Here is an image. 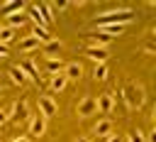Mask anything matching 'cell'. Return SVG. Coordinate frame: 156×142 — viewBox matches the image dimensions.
Masks as SVG:
<instances>
[{"label":"cell","mask_w":156,"mask_h":142,"mask_svg":"<svg viewBox=\"0 0 156 142\" xmlns=\"http://www.w3.org/2000/svg\"><path fill=\"white\" fill-rule=\"evenodd\" d=\"M12 142H29V137H27V135H17Z\"/></svg>","instance_id":"f546056e"},{"label":"cell","mask_w":156,"mask_h":142,"mask_svg":"<svg viewBox=\"0 0 156 142\" xmlns=\"http://www.w3.org/2000/svg\"><path fill=\"white\" fill-rule=\"evenodd\" d=\"M93 76H95L98 81H105V78L110 76V66H107V64H95V69H93Z\"/></svg>","instance_id":"7402d4cb"},{"label":"cell","mask_w":156,"mask_h":142,"mask_svg":"<svg viewBox=\"0 0 156 142\" xmlns=\"http://www.w3.org/2000/svg\"><path fill=\"white\" fill-rule=\"evenodd\" d=\"M0 59H7V47L0 44Z\"/></svg>","instance_id":"f1b7e54d"},{"label":"cell","mask_w":156,"mask_h":142,"mask_svg":"<svg viewBox=\"0 0 156 142\" xmlns=\"http://www.w3.org/2000/svg\"><path fill=\"white\" fill-rule=\"evenodd\" d=\"M122 98H124V103H127L129 110H139V108H144V103H146V91H144L141 83L129 81V83L122 86Z\"/></svg>","instance_id":"7a4b0ae2"},{"label":"cell","mask_w":156,"mask_h":142,"mask_svg":"<svg viewBox=\"0 0 156 142\" xmlns=\"http://www.w3.org/2000/svg\"><path fill=\"white\" fill-rule=\"evenodd\" d=\"M7 120H10V115H7V113H5V110H0V125H5V122H7Z\"/></svg>","instance_id":"83f0119b"},{"label":"cell","mask_w":156,"mask_h":142,"mask_svg":"<svg viewBox=\"0 0 156 142\" xmlns=\"http://www.w3.org/2000/svg\"><path fill=\"white\" fill-rule=\"evenodd\" d=\"M37 105H39V115H44L46 120L58 113V105H56V100H54L51 95H39V103H37Z\"/></svg>","instance_id":"277c9868"},{"label":"cell","mask_w":156,"mask_h":142,"mask_svg":"<svg viewBox=\"0 0 156 142\" xmlns=\"http://www.w3.org/2000/svg\"><path fill=\"white\" fill-rule=\"evenodd\" d=\"M41 44L34 39V37H24L22 42H20V51H24V54H29V51H34V49H39Z\"/></svg>","instance_id":"ffe728a7"},{"label":"cell","mask_w":156,"mask_h":142,"mask_svg":"<svg viewBox=\"0 0 156 142\" xmlns=\"http://www.w3.org/2000/svg\"><path fill=\"white\" fill-rule=\"evenodd\" d=\"M51 7H56V10H66L68 2H66V0H61V2H51Z\"/></svg>","instance_id":"d4e9b609"},{"label":"cell","mask_w":156,"mask_h":142,"mask_svg":"<svg viewBox=\"0 0 156 142\" xmlns=\"http://www.w3.org/2000/svg\"><path fill=\"white\" fill-rule=\"evenodd\" d=\"M63 59L58 56V59H46V73L49 76H54V73H63Z\"/></svg>","instance_id":"d6986e66"},{"label":"cell","mask_w":156,"mask_h":142,"mask_svg":"<svg viewBox=\"0 0 156 142\" xmlns=\"http://www.w3.org/2000/svg\"><path fill=\"white\" fill-rule=\"evenodd\" d=\"M7 76H10V83H15V86H24L27 83V76H24V71L20 66H10Z\"/></svg>","instance_id":"9a60e30c"},{"label":"cell","mask_w":156,"mask_h":142,"mask_svg":"<svg viewBox=\"0 0 156 142\" xmlns=\"http://www.w3.org/2000/svg\"><path fill=\"white\" fill-rule=\"evenodd\" d=\"M134 17L132 7H112L95 15V24H129Z\"/></svg>","instance_id":"6da1fadb"},{"label":"cell","mask_w":156,"mask_h":142,"mask_svg":"<svg viewBox=\"0 0 156 142\" xmlns=\"http://www.w3.org/2000/svg\"><path fill=\"white\" fill-rule=\"evenodd\" d=\"M66 83H68V78H66L63 73H54V76H49V86H51V91H56V93H61V91L66 88Z\"/></svg>","instance_id":"ac0fdd59"},{"label":"cell","mask_w":156,"mask_h":142,"mask_svg":"<svg viewBox=\"0 0 156 142\" xmlns=\"http://www.w3.org/2000/svg\"><path fill=\"white\" fill-rule=\"evenodd\" d=\"M0 29H2V22H0Z\"/></svg>","instance_id":"1f68e13d"},{"label":"cell","mask_w":156,"mask_h":142,"mask_svg":"<svg viewBox=\"0 0 156 142\" xmlns=\"http://www.w3.org/2000/svg\"><path fill=\"white\" fill-rule=\"evenodd\" d=\"M76 142H90V137H76Z\"/></svg>","instance_id":"4dcf8cb0"},{"label":"cell","mask_w":156,"mask_h":142,"mask_svg":"<svg viewBox=\"0 0 156 142\" xmlns=\"http://www.w3.org/2000/svg\"><path fill=\"white\" fill-rule=\"evenodd\" d=\"M85 56L93 59L95 64H105V61H107V49H105V47H93V44H88V47H85Z\"/></svg>","instance_id":"ba28073f"},{"label":"cell","mask_w":156,"mask_h":142,"mask_svg":"<svg viewBox=\"0 0 156 142\" xmlns=\"http://www.w3.org/2000/svg\"><path fill=\"white\" fill-rule=\"evenodd\" d=\"M39 7H41V12H44V20H46V24H51L56 17H54V7H51V2H39Z\"/></svg>","instance_id":"603a6c76"},{"label":"cell","mask_w":156,"mask_h":142,"mask_svg":"<svg viewBox=\"0 0 156 142\" xmlns=\"http://www.w3.org/2000/svg\"><path fill=\"white\" fill-rule=\"evenodd\" d=\"M44 132H46V118L44 115H32L29 118V135L32 137H44Z\"/></svg>","instance_id":"5b68a950"},{"label":"cell","mask_w":156,"mask_h":142,"mask_svg":"<svg viewBox=\"0 0 156 142\" xmlns=\"http://www.w3.org/2000/svg\"><path fill=\"white\" fill-rule=\"evenodd\" d=\"M95 103H98V113L110 115L112 108H115V95H112V93H100V95L95 98Z\"/></svg>","instance_id":"52a82bcc"},{"label":"cell","mask_w":156,"mask_h":142,"mask_svg":"<svg viewBox=\"0 0 156 142\" xmlns=\"http://www.w3.org/2000/svg\"><path fill=\"white\" fill-rule=\"evenodd\" d=\"M146 142H156V127L146 132Z\"/></svg>","instance_id":"484cf974"},{"label":"cell","mask_w":156,"mask_h":142,"mask_svg":"<svg viewBox=\"0 0 156 142\" xmlns=\"http://www.w3.org/2000/svg\"><path fill=\"white\" fill-rule=\"evenodd\" d=\"M95 113H98L95 98H93V95H83V98L78 100V105H76V115H78V118H90V115H95Z\"/></svg>","instance_id":"3957f363"},{"label":"cell","mask_w":156,"mask_h":142,"mask_svg":"<svg viewBox=\"0 0 156 142\" xmlns=\"http://www.w3.org/2000/svg\"><path fill=\"white\" fill-rule=\"evenodd\" d=\"M29 20H32L34 24H39V27H49V24H46V20H44V12H41V7H39V5H29Z\"/></svg>","instance_id":"2e32d148"},{"label":"cell","mask_w":156,"mask_h":142,"mask_svg":"<svg viewBox=\"0 0 156 142\" xmlns=\"http://www.w3.org/2000/svg\"><path fill=\"white\" fill-rule=\"evenodd\" d=\"M29 37H34L39 44H44V42H49V39H51V32H49V27H39V24H34Z\"/></svg>","instance_id":"e0dca14e"},{"label":"cell","mask_w":156,"mask_h":142,"mask_svg":"<svg viewBox=\"0 0 156 142\" xmlns=\"http://www.w3.org/2000/svg\"><path fill=\"white\" fill-rule=\"evenodd\" d=\"M63 76H66L68 81H78V78L83 76V66H80L78 61H71V64L63 66Z\"/></svg>","instance_id":"5bb4252c"},{"label":"cell","mask_w":156,"mask_h":142,"mask_svg":"<svg viewBox=\"0 0 156 142\" xmlns=\"http://www.w3.org/2000/svg\"><path fill=\"white\" fill-rule=\"evenodd\" d=\"M20 69L24 71L27 81H34V83H39V81H41V76H39V69H37V64H34L32 59H24V61L20 64Z\"/></svg>","instance_id":"9c48e42d"},{"label":"cell","mask_w":156,"mask_h":142,"mask_svg":"<svg viewBox=\"0 0 156 142\" xmlns=\"http://www.w3.org/2000/svg\"><path fill=\"white\" fill-rule=\"evenodd\" d=\"M61 49H63V44L58 42V39H49V42H44L41 44V56H46V59H58V54H61Z\"/></svg>","instance_id":"8992f818"},{"label":"cell","mask_w":156,"mask_h":142,"mask_svg":"<svg viewBox=\"0 0 156 142\" xmlns=\"http://www.w3.org/2000/svg\"><path fill=\"white\" fill-rule=\"evenodd\" d=\"M15 34H17V29H12V27H7V24H2V29H0V44H10L12 39H15Z\"/></svg>","instance_id":"44dd1931"},{"label":"cell","mask_w":156,"mask_h":142,"mask_svg":"<svg viewBox=\"0 0 156 142\" xmlns=\"http://www.w3.org/2000/svg\"><path fill=\"white\" fill-rule=\"evenodd\" d=\"M105 142H124V140H122L119 135H115V132H112L110 137H105Z\"/></svg>","instance_id":"4316f807"},{"label":"cell","mask_w":156,"mask_h":142,"mask_svg":"<svg viewBox=\"0 0 156 142\" xmlns=\"http://www.w3.org/2000/svg\"><path fill=\"white\" fill-rule=\"evenodd\" d=\"M124 29H127V24H98V29H95V32H102V34H107V37L112 39V37L124 34Z\"/></svg>","instance_id":"4fadbf2b"},{"label":"cell","mask_w":156,"mask_h":142,"mask_svg":"<svg viewBox=\"0 0 156 142\" xmlns=\"http://www.w3.org/2000/svg\"><path fill=\"white\" fill-rule=\"evenodd\" d=\"M10 118H15V120H24L27 115H29V105H27V100H17L12 108H10V113H7Z\"/></svg>","instance_id":"7c38bea8"},{"label":"cell","mask_w":156,"mask_h":142,"mask_svg":"<svg viewBox=\"0 0 156 142\" xmlns=\"http://www.w3.org/2000/svg\"><path fill=\"white\" fill-rule=\"evenodd\" d=\"M5 17H7V27H12V29H17V27H22V24L27 22V17H24V7L12 10V12H7Z\"/></svg>","instance_id":"30bf717a"},{"label":"cell","mask_w":156,"mask_h":142,"mask_svg":"<svg viewBox=\"0 0 156 142\" xmlns=\"http://www.w3.org/2000/svg\"><path fill=\"white\" fill-rule=\"evenodd\" d=\"M0 93H2V88H0Z\"/></svg>","instance_id":"d6a6232c"},{"label":"cell","mask_w":156,"mask_h":142,"mask_svg":"<svg viewBox=\"0 0 156 142\" xmlns=\"http://www.w3.org/2000/svg\"><path fill=\"white\" fill-rule=\"evenodd\" d=\"M127 142H146V132H141V130H132V132L127 135Z\"/></svg>","instance_id":"cb8c5ba5"},{"label":"cell","mask_w":156,"mask_h":142,"mask_svg":"<svg viewBox=\"0 0 156 142\" xmlns=\"http://www.w3.org/2000/svg\"><path fill=\"white\" fill-rule=\"evenodd\" d=\"M93 132L100 137V140H105V137H110L112 135V120H107V118H102V120H98L95 125H93Z\"/></svg>","instance_id":"8fae6325"}]
</instances>
